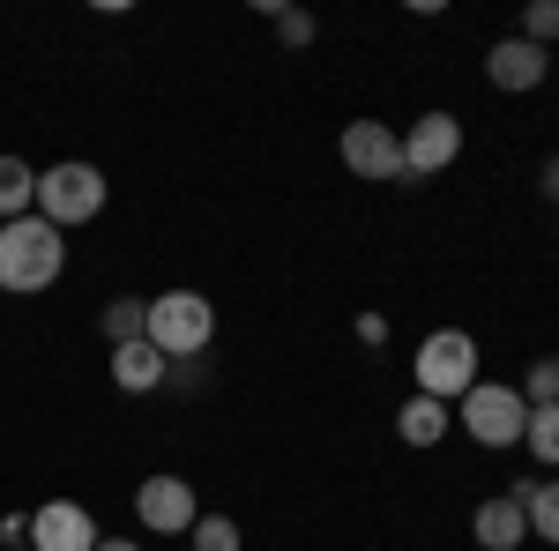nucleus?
I'll return each mask as SVG.
<instances>
[{"label": "nucleus", "mask_w": 559, "mask_h": 551, "mask_svg": "<svg viewBox=\"0 0 559 551\" xmlns=\"http://www.w3.org/2000/svg\"><path fill=\"white\" fill-rule=\"evenodd\" d=\"M38 216L52 231H75L90 216H105V171L83 157H60L52 171H38Z\"/></svg>", "instance_id": "obj_3"}, {"label": "nucleus", "mask_w": 559, "mask_h": 551, "mask_svg": "<svg viewBox=\"0 0 559 551\" xmlns=\"http://www.w3.org/2000/svg\"><path fill=\"white\" fill-rule=\"evenodd\" d=\"M515 38L552 45V38H559V0H530V8H522V31H515Z\"/></svg>", "instance_id": "obj_19"}, {"label": "nucleus", "mask_w": 559, "mask_h": 551, "mask_svg": "<svg viewBox=\"0 0 559 551\" xmlns=\"http://www.w3.org/2000/svg\"><path fill=\"white\" fill-rule=\"evenodd\" d=\"M134 514H142V529H157V537H187L194 522H202V500H194V484L187 477H142V492H134Z\"/></svg>", "instance_id": "obj_6"}, {"label": "nucleus", "mask_w": 559, "mask_h": 551, "mask_svg": "<svg viewBox=\"0 0 559 551\" xmlns=\"http://www.w3.org/2000/svg\"><path fill=\"white\" fill-rule=\"evenodd\" d=\"M545 194H552V202H559V157H552V165H545Z\"/></svg>", "instance_id": "obj_24"}, {"label": "nucleus", "mask_w": 559, "mask_h": 551, "mask_svg": "<svg viewBox=\"0 0 559 551\" xmlns=\"http://www.w3.org/2000/svg\"><path fill=\"white\" fill-rule=\"evenodd\" d=\"M522 447H530V455H537L545 469H559V403L530 410V424H522Z\"/></svg>", "instance_id": "obj_17"}, {"label": "nucleus", "mask_w": 559, "mask_h": 551, "mask_svg": "<svg viewBox=\"0 0 559 551\" xmlns=\"http://www.w3.org/2000/svg\"><path fill=\"white\" fill-rule=\"evenodd\" d=\"M471 537H477L485 551H515L522 537H530V522H522L515 492H500V500H477V514H471Z\"/></svg>", "instance_id": "obj_13"}, {"label": "nucleus", "mask_w": 559, "mask_h": 551, "mask_svg": "<svg viewBox=\"0 0 559 551\" xmlns=\"http://www.w3.org/2000/svg\"><path fill=\"white\" fill-rule=\"evenodd\" d=\"M448 424H455V403H432V395L411 387V403L395 410V440H403V447H440Z\"/></svg>", "instance_id": "obj_12"}, {"label": "nucleus", "mask_w": 559, "mask_h": 551, "mask_svg": "<svg viewBox=\"0 0 559 551\" xmlns=\"http://www.w3.org/2000/svg\"><path fill=\"white\" fill-rule=\"evenodd\" d=\"M142 336L157 343L173 366H187V358H202L216 343V306L202 291H157L150 298V328Z\"/></svg>", "instance_id": "obj_2"}, {"label": "nucleus", "mask_w": 559, "mask_h": 551, "mask_svg": "<svg viewBox=\"0 0 559 551\" xmlns=\"http://www.w3.org/2000/svg\"><path fill=\"white\" fill-rule=\"evenodd\" d=\"M165 381H173V358H165L150 336L112 350V387H120V395H157Z\"/></svg>", "instance_id": "obj_11"}, {"label": "nucleus", "mask_w": 559, "mask_h": 551, "mask_svg": "<svg viewBox=\"0 0 559 551\" xmlns=\"http://www.w3.org/2000/svg\"><path fill=\"white\" fill-rule=\"evenodd\" d=\"M358 343H388V313H358Z\"/></svg>", "instance_id": "obj_22"}, {"label": "nucleus", "mask_w": 559, "mask_h": 551, "mask_svg": "<svg viewBox=\"0 0 559 551\" xmlns=\"http://www.w3.org/2000/svg\"><path fill=\"white\" fill-rule=\"evenodd\" d=\"M455 424L471 432L477 447H522L530 403H522V387H508V381H477L471 395L455 403Z\"/></svg>", "instance_id": "obj_5"}, {"label": "nucleus", "mask_w": 559, "mask_h": 551, "mask_svg": "<svg viewBox=\"0 0 559 551\" xmlns=\"http://www.w3.org/2000/svg\"><path fill=\"white\" fill-rule=\"evenodd\" d=\"M522 403H530V410L559 403V358H537V366H530V381H522Z\"/></svg>", "instance_id": "obj_20"}, {"label": "nucleus", "mask_w": 559, "mask_h": 551, "mask_svg": "<svg viewBox=\"0 0 559 551\" xmlns=\"http://www.w3.org/2000/svg\"><path fill=\"white\" fill-rule=\"evenodd\" d=\"M60 268H68V239H60L38 209L15 216V224H0V291H8V298L52 291V284H60Z\"/></svg>", "instance_id": "obj_1"}, {"label": "nucleus", "mask_w": 559, "mask_h": 551, "mask_svg": "<svg viewBox=\"0 0 559 551\" xmlns=\"http://www.w3.org/2000/svg\"><path fill=\"white\" fill-rule=\"evenodd\" d=\"M97 551H142L134 537H97Z\"/></svg>", "instance_id": "obj_23"}, {"label": "nucleus", "mask_w": 559, "mask_h": 551, "mask_svg": "<svg viewBox=\"0 0 559 551\" xmlns=\"http://www.w3.org/2000/svg\"><path fill=\"white\" fill-rule=\"evenodd\" d=\"M463 157V120L455 112H418V128L403 134V171L411 179H432Z\"/></svg>", "instance_id": "obj_8"}, {"label": "nucleus", "mask_w": 559, "mask_h": 551, "mask_svg": "<svg viewBox=\"0 0 559 551\" xmlns=\"http://www.w3.org/2000/svg\"><path fill=\"white\" fill-rule=\"evenodd\" d=\"M187 537H194V551H239V522L231 514H202Z\"/></svg>", "instance_id": "obj_18"}, {"label": "nucleus", "mask_w": 559, "mask_h": 551, "mask_svg": "<svg viewBox=\"0 0 559 551\" xmlns=\"http://www.w3.org/2000/svg\"><path fill=\"white\" fill-rule=\"evenodd\" d=\"M31 551H97V522L75 500H45L31 514Z\"/></svg>", "instance_id": "obj_9"}, {"label": "nucleus", "mask_w": 559, "mask_h": 551, "mask_svg": "<svg viewBox=\"0 0 559 551\" xmlns=\"http://www.w3.org/2000/svg\"><path fill=\"white\" fill-rule=\"evenodd\" d=\"M515 507H522V522H530V537L559 544V477H545V484H530V477H522V484H515Z\"/></svg>", "instance_id": "obj_14"}, {"label": "nucleus", "mask_w": 559, "mask_h": 551, "mask_svg": "<svg viewBox=\"0 0 559 551\" xmlns=\"http://www.w3.org/2000/svg\"><path fill=\"white\" fill-rule=\"evenodd\" d=\"M38 209V171L23 165V157H0V224H15V216Z\"/></svg>", "instance_id": "obj_15"}, {"label": "nucleus", "mask_w": 559, "mask_h": 551, "mask_svg": "<svg viewBox=\"0 0 559 551\" xmlns=\"http://www.w3.org/2000/svg\"><path fill=\"white\" fill-rule=\"evenodd\" d=\"M411 373H418V395H432V403H463L477 387V336H463V328H432L426 343H418V358H411Z\"/></svg>", "instance_id": "obj_4"}, {"label": "nucleus", "mask_w": 559, "mask_h": 551, "mask_svg": "<svg viewBox=\"0 0 559 551\" xmlns=\"http://www.w3.org/2000/svg\"><path fill=\"white\" fill-rule=\"evenodd\" d=\"M545 68H552V60H545V45H530V38H500L492 52H485V75H492V89H515V97L545 83Z\"/></svg>", "instance_id": "obj_10"}, {"label": "nucleus", "mask_w": 559, "mask_h": 551, "mask_svg": "<svg viewBox=\"0 0 559 551\" xmlns=\"http://www.w3.org/2000/svg\"><path fill=\"white\" fill-rule=\"evenodd\" d=\"M97 328H105L112 350H120V343H142V328H150V298H112V306L97 313Z\"/></svg>", "instance_id": "obj_16"}, {"label": "nucleus", "mask_w": 559, "mask_h": 551, "mask_svg": "<svg viewBox=\"0 0 559 551\" xmlns=\"http://www.w3.org/2000/svg\"><path fill=\"white\" fill-rule=\"evenodd\" d=\"M336 149H344V165L358 171V179H381V187L411 179V171H403V134H395V128H381V120H350Z\"/></svg>", "instance_id": "obj_7"}, {"label": "nucleus", "mask_w": 559, "mask_h": 551, "mask_svg": "<svg viewBox=\"0 0 559 551\" xmlns=\"http://www.w3.org/2000/svg\"><path fill=\"white\" fill-rule=\"evenodd\" d=\"M269 23H276V38H284V45H313V15H306V8H276Z\"/></svg>", "instance_id": "obj_21"}]
</instances>
